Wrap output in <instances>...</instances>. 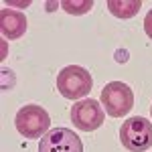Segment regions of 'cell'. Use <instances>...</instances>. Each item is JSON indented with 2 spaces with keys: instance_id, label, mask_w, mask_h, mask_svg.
Segmentation results:
<instances>
[{
  "instance_id": "9c48e42d",
  "label": "cell",
  "mask_w": 152,
  "mask_h": 152,
  "mask_svg": "<svg viewBox=\"0 0 152 152\" xmlns=\"http://www.w3.org/2000/svg\"><path fill=\"white\" fill-rule=\"evenodd\" d=\"M61 6L67 14L79 16V14H87L94 8V0H63Z\"/></svg>"
},
{
  "instance_id": "5b68a950",
  "label": "cell",
  "mask_w": 152,
  "mask_h": 152,
  "mask_svg": "<svg viewBox=\"0 0 152 152\" xmlns=\"http://www.w3.org/2000/svg\"><path fill=\"white\" fill-rule=\"evenodd\" d=\"M71 122L81 132H94L104 124V107L91 97L79 99L71 105Z\"/></svg>"
},
{
  "instance_id": "3957f363",
  "label": "cell",
  "mask_w": 152,
  "mask_h": 152,
  "mask_svg": "<svg viewBox=\"0 0 152 152\" xmlns=\"http://www.w3.org/2000/svg\"><path fill=\"white\" fill-rule=\"evenodd\" d=\"M14 126L18 130V134L24 136V138H43L49 132V126H51V118L45 112V107L37 104H28L23 105L18 112H16V118H14Z\"/></svg>"
},
{
  "instance_id": "52a82bcc",
  "label": "cell",
  "mask_w": 152,
  "mask_h": 152,
  "mask_svg": "<svg viewBox=\"0 0 152 152\" xmlns=\"http://www.w3.org/2000/svg\"><path fill=\"white\" fill-rule=\"evenodd\" d=\"M0 31L4 39H20L26 31V18L23 12L2 8L0 10Z\"/></svg>"
},
{
  "instance_id": "30bf717a",
  "label": "cell",
  "mask_w": 152,
  "mask_h": 152,
  "mask_svg": "<svg viewBox=\"0 0 152 152\" xmlns=\"http://www.w3.org/2000/svg\"><path fill=\"white\" fill-rule=\"evenodd\" d=\"M144 31H146V35L152 39V10L146 14V18H144Z\"/></svg>"
},
{
  "instance_id": "8992f818",
  "label": "cell",
  "mask_w": 152,
  "mask_h": 152,
  "mask_svg": "<svg viewBox=\"0 0 152 152\" xmlns=\"http://www.w3.org/2000/svg\"><path fill=\"white\" fill-rule=\"evenodd\" d=\"M39 152H83V142L69 128H55L41 138Z\"/></svg>"
},
{
  "instance_id": "6da1fadb",
  "label": "cell",
  "mask_w": 152,
  "mask_h": 152,
  "mask_svg": "<svg viewBox=\"0 0 152 152\" xmlns=\"http://www.w3.org/2000/svg\"><path fill=\"white\" fill-rule=\"evenodd\" d=\"M120 142L130 152H148L152 148V122L142 116L124 120L120 128Z\"/></svg>"
},
{
  "instance_id": "277c9868",
  "label": "cell",
  "mask_w": 152,
  "mask_h": 152,
  "mask_svg": "<svg viewBox=\"0 0 152 152\" xmlns=\"http://www.w3.org/2000/svg\"><path fill=\"white\" fill-rule=\"evenodd\" d=\"M102 104L110 118H124L134 105L132 87L122 81H110L102 89Z\"/></svg>"
},
{
  "instance_id": "8fae6325",
  "label": "cell",
  "mask_w": 152,
  "mask_h": 152,
  "mask_svg": "<svg viewBox=\"0 0 152 152\" xmlns=\"http://www.w3.org/2000/svg\"><path fill=\"white\" fill-rule=\"evenodd\" d=\"M150 114H152V107H150Z\"/></svg>"
},
{
  "instance_id": "7a4b0ae2",
  "label": "cell",
  "mask_w": 152,
  "mask_h": 152,
  "mask_svg": "<svg viewBox=\"0 0 152 152\" xmlns=\"http://www.w3.org/2000/svg\"><path fill=\"white\" fill-rule=\"evenodd\" d=\"M91 87H94V79H91L89 71L79 65H69V67L61 69L57 75V89L67 99L85 97L91 91Z\"/></svg>"
},
{
  "instance_id": "ba28073f",
  "label": "cell",
  "mask_w": 152,
  "mask_h": 152,
  "mask_svg": "<svg viewBox=\"0 0 152 152\" xmlns=\"http://www.w3.org/2000/svg\"><path fill=\"white\" fill-rule=\"evenodd\" d=\"M140 6H142L140 0H107L110 12L118 18H132L134 14H138Z\"/></svg>"
}]
</instances>
